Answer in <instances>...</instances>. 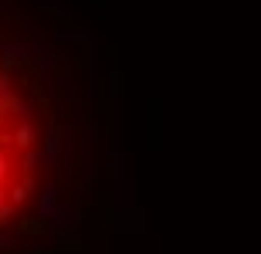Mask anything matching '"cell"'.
Here are the masks:
<instances>
[{"mask_svg":"<svg viewBox=\"0 0 261 254\" xmlns=\"http://www.w3.org/2000/svg\"><path fill=\"white\" fill-rule=\"evenodd\" d=\"M10 156H7V149H0V183H7V176H10Z\"/></svg>","mask_w":261,"mask_h":254,"instance_id":"obj_4","label":"cell"},{"mask_svg":"<svg viewBox=\"0 0 261 254\" xmlns=\"http://www.w3.org/2000/svg\"><path fill=\"white\" fill-rule=\"evenodd\" d=\"M44 149H48V153H55V149H58V132H51V136H48V143H44Z\"/></svg>","mask_w":261,"mask_h":254,"instance_id":"obj_5","label":"cell"},{"mask_svg":"<svg viewBox=\"0 0 261 254\" xmlns=\"http://www.w3.org/2000/svg\"><path fill=\"white\" fill-rule=\"evenodd\" d=\"M48 220H41V217H28V220H20V231H24V234H44V231H48Z\"/></svg>","mask_w":261,"mask_h":254,"instance_id":"obj_2","label":"cell"},{"mask_svg":"<svg viewBox=\"0 0 261 254\" xmlns=\"http://www.w3.org/2000/svg\"><path fill=\"white\" fill-rule=\"evenodd\" d=\"M20 170H24V173H34V170H38V153H34V149H24V156H20Z\"/></svg>","mask_w":261,"mask_h":254,"instance_id":"obj_3","label":"cell"},{"mask_svg":"<svg viewBox=\"0 0 261 254\" xmlns=\"http://www.w3.org/2000/svg\"><path fill=\"white\" fill-rule=\"evenodd\" d=\"M34 143H38V129L31 126V119H20V126L14 129V149L24 153V149H31Z\"/></svg>","mask_w":261,"mask_h":254,"instance_id":"obj_1","label":"cell"}]
</instances>
